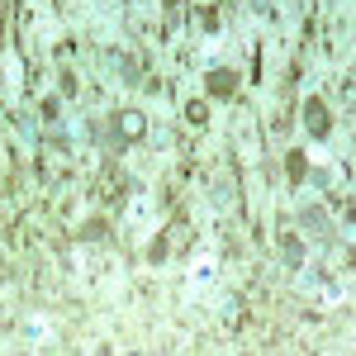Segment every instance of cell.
<instances>
[{"label":"cell","instance_id":"6da1fadb","mask_svg":"<svg viewBox=\"0 0 356 356\" xmlns=\"http://www.w3.org/2000/svg\"><path fill=\"white\" fill-rule=\"evenodd\" d=\"M304 129H309V138H328L332 134V119H328V105L318 100V95H309L304 100Z\"/></svg>","mask_w":356,"mask_h":356},{"label":"cell","instance_id":"7a4b0ae2","mask_svg":"<svg viewBox=\"0 0 356 356\" xmlns=\"http://www.w3.org/2000/svg\"><path fill=\"white\" fill-rule=\"evenodd\" d=\"M114 134L124 138V143H138V138L147 134V114L143 110H119L114 114Z\"/></svg>","mask_w":356,"mask_h":356},{"label":"cell","instance_id":"3957f363","mask_svg":"<svg viewBox=\"0 0 356 356\" xmlns=\"http://www.w3.org/2000/svg\"><path fill=\"white\" fill-rule=\"evenodd\" d=\"M204 86H209L214 100H233V90H238V72H233V67H214V72L204 76Z\"/></svg>","mask_w":356,"mask_h":356},{"label":"cell","instance_id":"277c9868","mask_svg":"<svg viewBox=\"0 0 356 356\" xmlns=\"http://www.w3.org/2000/svg\"><path fill=\"white\" fill-rule=\"evenodd\" d=\"M309 176V157L304 152H290V181H304Z\"/></svg>","mask_w":356,"mask_h":356},{"label":"cell","instance_id":"5b68a950","mask_svg":"<svg viewBox=\"0 0 356 356\" xmlns=\"http://www.w3.org/2000/svg\"><path fill=\"white\" fill-rule=\"evenodd\" d=\"M300 223L309 228V233H323V209H304V214H300Z\"/></svg>","mask_w":356,"mask_h":356},{"label":"cell","instance_id":"8992f818","mask_svg":"<svg viewBox=\"0 0 356 356\" xmlns=\"http://www.w3.org/2000/svg\"><path fill=\"white\" fill-rule=\"evenodd\" d=\"M186 119H191V124H204V119H209V105H204V100H191V105H186Z\"/></svg>","mask_w":356,"mask_h":356},{"label":"cell","instance_id":"52a82bcc","mask_svg":"<svg viewBox=\"0 0 356 356\" xmlns=\"http://www.w3.org/2000/svg\"><path fill=\"white\" fill-rule=\"evenodd\" d=\"M81 238H86V243H100V238H105V223H100V219H90V223L81 228Z\"/></svg>","mask_w":356,"mask_h":356}]
</instances>
